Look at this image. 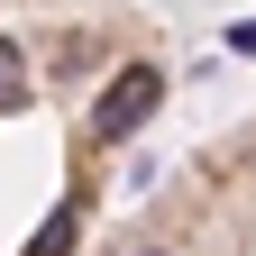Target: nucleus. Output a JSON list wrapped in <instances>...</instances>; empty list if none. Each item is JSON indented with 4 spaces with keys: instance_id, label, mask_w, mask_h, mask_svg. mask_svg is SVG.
Masks as SVG:
<instances>
[{
    "instance_id": "5",
    "label": "nucleus",
    "mask_w": 256,
    "mask_h": 256,
    "mask_svg": "<svg viewBox=\"0 0 256 256\" xmlns=\"http://www.w3.org/2000/svg\"><path fill=\"white\" fill-rule=\"evenodd\" d=\"M146 256H165V247H146Z\"/></svg>"
},
{
    "instance_id": "1",
    "label": "nucleus",
    "mask_w": 256,
    "mask_h": 256,
    "mask_svg": "<svg viewBox=\"0 0 256 256\" xmlns=\"http://www.w3.org/2000/svg\"><path fill=\"white\" fill-rule=\"evenodd\" d=\"M156 101H165V74H156V64H128V74L101 92V110H92V138H101V146L138 138V128L156 119Z\"/></svg>"
},
{
    "instance_id": "3",
    "label": "nucleus",
    "mask_w": 256,
    "mask_h": 256,
    "mask_svg": "<svg viewBox=\"0 0 256 256\" xmlns=\"http://www.w3.org/2000/svg\"><path fill=\"white\" fill-rule=\"evenodd\" d=\"M64 247H74V210H55L46 229H37V247H28V256H64Z\"/></svg>"
},
{
    "instance_id": "4",
    "label": "nucleus",
    "mask_w": 256,
    "mask_h": 256,
    "mask_svg": "<svg viewBox=\"0 0 256 256\" xmlns=\"http://www.w3.org/2000/svg\"><path fill=\"white\" fill-rule=\"evenodd\" d=\"M229 46H238V55H256V18H247V28H229Z\"/></svg>"
},
{
    "instance_id": "2",
    "label": "nucleus",
    "mask_w": 256,
    "mask_h": 256,
    "mask_svg": "<svg viewBox=\"0 0 256 256\" xmlns=\"http://www.w3.org/2000/svg\"><path fill=\"white\" fill-rule=\"evenodd\" d=\"M18 82H28V64H18L10 37H0V110H18Z\"/></svg>"
}]
</instances>
